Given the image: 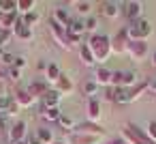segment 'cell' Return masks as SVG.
Masks as SVG:
<instances>
[{
  "label": "cell",
  "instance_id": "1",
  "mask_svg": "<svg viewBox=\"0 0 156 144\" xmlns=\"http://www.w3.org/2000/svg\"><path fill=\"white\" fill-rule=\"evenodd\" d=\"M88 45H90V50H92V54H94L98 65L107 63V58L111 56V37H107V35H98V32L92 35Z\"/></svg>",
  "mask_w": 156,
  "mask_h": 144
},
{
  "label": "cell",
  "instance_id": "2",
  "mask_svg": "<svg viewBox=\"0 0 156 144\" xmlns=\"http://www.w3.org/2000/svg\"><path fill=\"white\" fill-rule=\"evenodd\" d=\"M126 32H128L130 41H147V37L152 35V22L141 17V20L133 22L130 26H126Z\"/></svg>",
  "mask_w": 156,
  "mask_h": 144
},
{
  "label": "cell",
  "instance_id": "3",
  "mask_svg": "<svg viewBox=\"0 0 156 144\" xmlns=\"http://www.w3.org/2000/svg\"><path fill=\"white\" fill-rule=\"evenodd\" d=\"M122 138H124L128 144H154V142L145 135V131L139 129L135 123H126V125L122 127Z\"/></svg>",
  "mask_w": 156,
  "mask_h": 144
},
{
  "label": "cell",
  "instance_id": "4",
  "mask_svg": "<svg viewBox=\"0 0 156 144\" xmlns=\"http://www.w3.org/2000/svg\"><path fill=\"white\" fill-rule=\"evenodd\" d=\"M145 90H147L145 82H139V84L133 86V88H118V95H115V101H113V103H133V101H137Z\"/></svg>",
  "mask_w": 156,
  "mask_h": 144
},
{
  "label": "cell",
  "instance_id": "5",
  "mask_svg": "<svg viewBox=\"0 0 156 144\" xmlns=\"http://www.w3.org/2000/svg\"><path fill=\"white\" fill-rule=\"evenodd\" d=\"M49 30H51V37H54V41L60 45V47H64V50H71V43H69V35H66V28L64 26H60L54 17H49Z\"/></svg>",
  "mask_w": 156,
  "mask_h": 144
},
{
  "label": "cell",
  "instance_id": "6",
  "mask_svg": "<svg viewBox=\"0 0 156 144\" xmlns=\"http://www.w3.org/2000/svg\"><path fill=\"white\" fill-rule=\"evenodd\" d=\"M126 54H128L133 60H145L147 54H150V47H147L145 41H128Z\"/></svg>",
  "mask_w": 156,
  "mask_h": 144
},
{
  "label": "cell",
  "instance_id": "7",
  "mask_svg": "<svg viewBox=\"0 0 156 144\" xmlns=\"http://www.w3.org/2000/svg\"><path fill=\"white\" fill-rule=\"evenodd\" d=\"M122 13L133 22L141 20V13H143V2H139V0H128V2H122Z\"/></svg>",
  "mask_w": 156,
  "mask_h": 144
},
{
  "label": "cell",
  "instance_id": "8",
  "mask_svg": "<svg viewBox=\"0 0 156 144\" xmlns=\"http://www.w3.org/2000/svg\"><path fill=\"white\" fill-rule=\"evenodd\" d=\"M128 32H126V28H120L118 30V35L111 39V54H124L126 52V45H128Z\"/></svg>",
  "mask_w": 156,
  "mask_h": 144
},
{
  "label": "cell",
  "instance_id": "9",
  "mask_svg": "<svg viewBox=\"0 0 156 144\" xmlns=\"http://www.w3.org/2000/svg\"><path fill=\"white\" fill-rule=\"evenodd\" d=\"M66 144H101V135H90V133H69Z\"/></svg>",
  "mask_w": 156,
  "mask_h": 144
},
{
  "label": "cell",
  "instance_id": "10",
  "mask_svg": "<svg viewBox=\"0 0 156 144\" xmlns=\"http://www.w3.org/2000/svg\"><path fill=\"white\" fill-rule=\"evenodd\" d=\"M98 86H111V80H113V71L111 69H107V67H96V71H94V78H92Z\"/></svg>",
  "mask_w": 156,
  "mask_h": 144
},
{
  "label": "cell",
  "instance_id": "11",
  "mask_svg": "<svg viewBox=\"0 0 156 144\" xmlns=\"http://www.w3.org/2000/svg\"><path fill=\"white\" fill-rule=\"evenodd\" d=\"M9 140H11V142H22V140H26V123H24V120H15V123L9 127Z\"/></svg>",
  "mask_w": 156,
  "mask_h": 144
},
{
  "label": "cell",
  "instance_id": "12",
  "mask_svg": "<svg viewBox=\"0 0 156 144\" xmlns=\"http://www.w3.org/2000/svg\"><path fill=\"white\" fill-rule=\"evenodd\" d=\"M101 13L109 20H115L120 13H122V5L120 2H113V0H105V2L101 5Z\"/></svg>",
  "mask_w": 156,
  "mask_h": 144
},
{
  "label": "cell",
  "instance_id": "13",
  "mask_svg": "<svg viewBox=\"0 0 156 144\" xmlns=\"http://www.w3.org/2000/svg\"><path fill=\"white\" fill-rule=\"evenodd\" d=\"M28 93H30L34 99H37V97L43 99V97L49 93V82H47V80H34V82L28 86Z\"/></svg>",
  "mask_w": 156,
  "mask_h": 144
},
{
  "label": "cell",
  "instance_id": "14",
  "mask_svg": "<svg viewBox=\"0 0 156 144\" xmlns=\"http://www.w3.org/2000/svg\"><path fill=\"white\" fill-rule=\"evenodd\" d=\"M75 131H77V133H90V135H103V133H105V129H103L101 125L92 123V120L79 123V125L75 127Z\"/></svg>",
  "mask_w": 156,
  "mask_h": 144
},
{
  "label": "cell",
  "instance_id": "15",
  "mask_svg": "<svg viewBox=\"0 0 156 144\" xmlns=\"http://www.w3.org/2000/svg\"><path fill=\"white\" fill-rule=\"evenodd\" d=\"M79 58H81V63L86 65V67H94V65H98L96 63V58H94V54H92V50H90V45L88 43H81L79 47Z\"/></svg>",
  "mask_w": 156,
  "mask_h": 144
},
{
  "label": "cell",
  "instance_id": "16",
  "mask_svg": "<svg viewBox=\"0 0 156 144\" xmlns=\"http://www.w3.org/2000/svg\"><path fill=\"white\" fill-rule=\"evenodd\" d=\"M15 101H17L20 108H32V103H34L37 99L28 93V88H20V90L15 93Z\"/></svg>",
  "mask_w": 156,
  "mask_h": 144
},
{
  "label": "cell",
  "instance_id": "17",
  "mask_svg": "<svg viewBox=\"0 0 156 144\" xmlns=\"http://www.w3.org/2000/svg\"><path fill=\"white\" fill-rule=\"evenodd\" d=\"M13 35H15L17 39H22V41H30V39H32V28L26 26V24L22 22V17H20V22H17L15 28H13Z\"/></svg>",
  "mask_w": 156,
  "mask_h": 144
},
{
  "label": "cell",
  "instance_id": "18",
  "mask_svg": "<svg viewBox=\"0 0 156 144\" xmlns=\"http://www.w3.org/2000/svg\"><path fill=\"white\" fill-rule=\"evenodd\" d=\"M17 22H20V13L17 11L15 13H5L2 20H0V28H2V30H13Z\"/></svg>",
  "mask_w": 156,
  "mask_h": 144
},
{
  "label": "cell",
  "instance_id": "19",
  "mask_svg": "<svg viewBox=\"0 0 156 144\" xmlns=\"http://www.w3.org/2000/svg\"><path fill=\"white\" fill-rule=\"evenodd\" d=\"M51 17H54L60 26H64V28H66V26L71 24V20H73V17H71V13H69V9H64V7H58V9L54 11V15H51Z\"/></svg>",
  "mask_w": 156,
  "mask_h": 144
},
{
  "label": "cell",
  "instance_id": "20",
  "mask_svg": "<svg viewBox=\"0 0 156 144\" xmlns=\"http://www.w3.org/2000/svg\"><path fill=\"white\" fill-rule=\"evenodd\" d=\"M139 75L135 73V71H122V80H120V88H133V86H137L139 84V80H137Z\"/></svg>",
  "mask_w": 156,
  "mask_h": 144
},
{
  "label": "cell",
  "instance_id": "21",
  "mask_svg": "<svg viewBox=\"0 0 156 144\" xmlns=\"http://www.w3.org/2000/svg\"><path fill=\"white\" fill-rule=\"evenodd\" d=\"M60 93L54 88V90H49L45 97H43V108H60Z\"/></svg>",
  "mask_w": 156,
  "mask_h": 144
},
{
  "label": "cell",
  "instance_id": "22",
  "mask_svg": "<svg viewBox=\"0 0 156 144\" xmlns=\"http://www.w3.org/2000/svg\"><path fill=\"white\" fill-rule=\"evenodd\" d=\"M101 118V101L98 99H90L88 101V120L96 123Z\"/></svg>",
  "mask_w": 156,
  "mask_h": 144
},
{
  "label": "cell",
  "instance_id": "23",
  "mask_svg": "<svg viewBox=\"0 0 156 144\" xmlns=\"http://www.w3.org/2000/svg\"><path fill=\"white\" fill-rule=\"evenodd\" d=\"M45 75H47V78H45L47 82H54V84H56V82L62 78V71H60V67H58L56 63H49L47 69H45Z\"/></svg>",
  "mask_w": 156,
  "mask_h": 144
},
{
  "label": "cell",
  "instance_id": "24",
  "mask_svg": "<svg viewBox=\"0 0 156 144\" xmlns=\"http://www.w3.org/2000/svg\"><path fill=\"white\" fill-rule=\"evenodd\" d=\"M98 88H101V86H98L94 80H86V82L81 84V95H83V97H90V99H94V95L98 93Z\"/></svg>",
  "mask_w": 156,
  "mask_h": 144
},
{
  "label": "cell",
  "instance_id": "25",
  "mask_svg": "<svg viewBox=\"0 0 156 144\" xmlns=\"http://www.w3.org/2000/svg\"><path fill=\"white\" fill-rule=\"evenodd\" d=\"M60 108H41V118L43 120H49V123H58L60 118Z\"/></svg>",
  "mask_w": 156,
  "mask_h": 144
},
{
  "label": "cell",
  "instance_id": "26",
  "mask_svg": "<svg viewBox=\"0 0 156 144\" xmlns=\"http://www.w3.org/2000/svg\"><path fill=\"white\" fill-rule=\"evenodd\" d=\"M56 90H58L60 95H69V93L73 90V82H71V80H69V78L62 73V78L56 82Z\"/></svg>",
  "mask_w": 156,
  "mask_h": 144
},
{
  "label": "cell",
  "instance_id": "27",
  "mask_svg": "<svg viewBox=\"0 0 156 144\" xmlns=\"http://www.w3.org/2000/svg\"><path fill=\"white\" fill-rule=\"evenodd\" d=\"M58 125H60L64 131H71V133H73V131H75V127H77V123L73 120V116H69V114H64V112L60 114V118H58Z\"/></svg>",
  "mask_w": 156,
  "mask_h": 144
},
{
  "label": "cell",
  "instance_id": "28",
  "mask_svg": "<svg viewBox=\"0 0 156 144\" xmlns=\"http://www.w3.org/2000/svg\"><path fill=\"white\" fill-rule=\"evenodd\" d=\"M71 5L75 7V11L79 15H88L92 11V2H90V0H75V2H71Z\"/></svg>",
  "mask_w": 156,
  "mask_h": 144
},
{
  "label": "cell",
  "instance_id": "29",
  "mask_svg": "<svg viewBox=\"0 0 156 144\" xmlns=\"http://www.w3.org/2000/svg\"><path fill=\"white\" fill-rule=\"evenodd\" d=\"M37 135H39L41 144H54V142H56V140H54V131H51V129H47V127L37 129Z\"/></svg>",
  "mask_w": 156,
  "mask_h": 144
},
{
  "label": "cell",
  "instance_id": "30",
  "mask_svg": "<svg viewBox=\"0 0 156 144\" xmlns=\"http://www.w3.org/2000/svg\"><path fill=\"white\" fill-rule=\"evenodd\" d=\"M34 7H37L34 0H17V13H22V15L34 11Z\"/></svg>",
  "mask_w": 156,
  "mask_h": 144
},
{
  "label": "cell",
  "instance_id": "31",
  "mask_svg": "<svg viewBox=\"0 0 156 144\" xmlns=\"http://www.w3.org/2000/svg\"><path fill=\"white\" fill-rule=\"evenodd\" d=\"M0 11L2 13H15L17 11V0H0Z\"/></svg>",
  "mask_w": 156,
  "mask_h": 144
},
{
  "label": "cell",
  "instance_id": "32",
  "mask_svg": "<svg viewBox=\"0 0 156 144\" xmlns=\"http://www.w3.org/2000/svg\"><path fill=\"white\" fill-rule=\"evenodd\" d=\"M0 65H2L5 69H11V67L15 65V54H11V52H5L2 56H0Z\"/></svg>",
  "mask_w": 156,
  "mask_h": 144
},
{
  "label": "cell",
  "instance_id": "33",
  "mask_svg": "<svg viewBox=\"0 0 156 144\" xmlns=\"http://www.w3.org/2000/svg\"><path fill=\"white\" fill-rule=\"evenodd\" d=\"M22 22H24L26 26H30V28H32V26H34V24L39 22V13H37V11H30V13L22 15Z\"/></svg>",
  "mask_w": 156,
  "mask_h": 144
},
{
  "label": "cell",
  "instance_id": "34",
  "mask_svg": "<svg viewBox=\"0 0 156 144\" xmlns=\"http://www.w3.org/2000/svg\"><path fill=\"white\" fill-rule=\"evenodd\" d=\"M86 32H92V35H96V28H98V17H94V15H90L86 22Z\"/></svg>",
  "mask_w": 156,
  "mask_h": 144
},
{
  "label": "cell",
  "instance_id": "35",
  "mask_svg": "<svg viewBox=\"0 0 156 144\" xmlns=\"http://www.w3.org/2000/svg\"><path fill=\"white\" fill-rule=\"evenodd\" d=\"M22 108L17 105V101H15V97H9V103H7V110H5V114H9V116H13V114H17Z\"/></svg>",
  "mask_w": 156,
  "mask_h": 144
},
{
  "label": "cell",
  "instance_id": "36",
  "mask_svg": "<svg viewBox=\"0 0 156 144\" xmlns=\"http://www.w3.org/2000/svg\"><path fill=\"white\" fill-rule=\"evenodd\" d=\"M13 37H15V35H13V30H2V28H0V47L7 45Z\"/></svg>",
  "mask_w": 156,
  "mask_h": 144
},
{
  "label": "cell",
  "instance_id": "37",
  "mask_svg": "<svg viewBox=\"0 0 156 144\" xmlns=\"http://www.w3.org/2000/svg\"><path fill=\"white\" fill-rule=\"evenodd\" d=\"M7 78H9L11 82H20V80H22V71H20L17 67H11V69H7Z\"/></svg>",
  "mask_w": 156,
  "mask_h": 144
},
{
  "label": "cell",
  "instance_id": "38",
  "mask_svg": "<svg viewBox=\"0 0 156 144\" xmlns=\"http://www.w3.org/2000/svg\"><path fill=\"white\" fill-rule=\"evenodd\" d=\"M145 135L156 144V120H150L147 123V129H145Z\"/></svg>",
  "mask_w": 156,
  "mask_h": 144
},
{
  "label": "cell",
  "instance_id": "39",
  "mask_svg": "<svg viewBox=\"0 0 156 144\" xmlns=\"http://www.w3.org/2000/svg\"><path fill=\"white\" fill-rule=\"evenodd\" d=\"M118 88H120V86H107V90H105V97H107L109 101H115V95H118Z\"/></svg>",
  "mask_w": 156,
  "mask_h": 144
},
{
  "label": "cell",
  "instance_id": "40",
  "mask_svg": "<svg viewBox=\"0 0 156 144\" xmlns=\"http://www.w3.org/2000/svg\"><path fill=\"white\" fill-rule=\"evenodd\" d=\"M145 86H147V90H150V93H154V95H156V75H150V78L145 80Z\"/></svg>",
  "mask_w": 156,
  "mask_h": 144
},
{
  "label": "cell",
  "instance_id": "41",
  "mask_svg": "<svg viewBox=\"0 0 156 144\" xmlns=\"http://www.w3.org/2000/svg\"><path fill=\"white\" fill-rule=\"evenodd\" d=\"M13 67H17V69L22 71V69L26 67V58H24V56H15V65H13Z\"/></svg>",
  "mask_w": 156,
  "mask_h": 144
},
{
  "label": "cell",
  "instance_id": "42",
  "mask_svg": "<svg viewBox=\"0 0 156 144\" xmlns=\"http://www.w3.org/2000/svg\"><path fill=\"white\" fill-rule=\"evenodd\" d=\"M0 131H9L7 129V114L5 112H0Z\"/></svg>",
  "mask_w": 156,
  "mask_h": 144
},
{
  "label": "cell",
  "instance_id": "43",
  "mask_svg": "<svg viewBox=\"0 0 156 144\" xmlns=\"http://www.w3.org/2000/svg\"><path fill=\"white\" fill-rule=\"evenodd\" d=\"M26 142H28V144H41V140H39V135H37V131H34V133H30Z\"/></svg>",
  "mask_w": 156,
  "mask_h": 144
},
{
  "label": "cell",
  "instance_id": "44",
  "mask_svg": "<svg viewBox=\"0 0 156 144\" xmlns=\"http://www.w3.org/2000/svg\"><path fill=\"white\" fill-rule=\"evenodd\" d=\"M107 144H128V142H126L124 138H115V140H109Z\"/></svg>",
  "mask_w": 156,
  "mask_h": 144
},
{
  "label": "cell",
  "instance_id": "45",
  "mask_svg": "<svg viewBox=\"0 0 156 144\" xmlns=\"http://www.w3.org/2000/svg\"><path fill=\"white\" fill-rule=\"evenodd\" d=\"M0 78H7V69H5L2 65H0Z\"/></svg>",
  "mask_w": 156,
  "mask_h": 144
},
{
  "label": "cell",
  "instance_id": "46",
  "mask_svg": "<svg viewBox=\"0 0 156 144\" xmlns=\"http://www.w3.org/2000/svg\"><path fill=\"white\" fill-rule=\"evenodd\" d=\"M152 65H154V67H156V50H154V52H152Z\"/></svg>",
  "mask_w": 156,
  "mask_h": 144
},
{
  "label": "cell",
  "instance_id": "47",
  "mask_svg": "<svg viewBox=\"0 0 156 144\" xmlns=\"http://www.w3.org/2000/svg\"><path fill=\"white\" fill-rule=\"evenodd\" d=\"M11 144H28L26 140H22V142H11Z\"/></svg>",
  "mask_w": 156,
  "mask_h": 144
},
{
  "label": "cell",
  "instance_id": "48",
  "mask_svg": "<svg viewBox=\"0 0 156 144\" xmlns=\"http://www.w3.org/2000/svg\"><path fill=\"white\" fill-rule=\"evenodd\" d=\"M54 144H66V142H60V140H56V142H54Z\"/></svg>",
  "mask_w": 156,
  "mask_h": 144
},
{
  "label": "cell",
  "instance_id": "49",
  "mask_svg": "<svg viewBox=\"0 0 156 144\" xmlns=\"http://www.w3.org/2000/svg\"><path fill=\"white\" fill-rule=\"evenodd\" d=\"M2 15H5V13H2V11H0V20H2Z\"/></svg>",
  "mask_w": 156,
  "mask_h": 144
}]
</instances>
